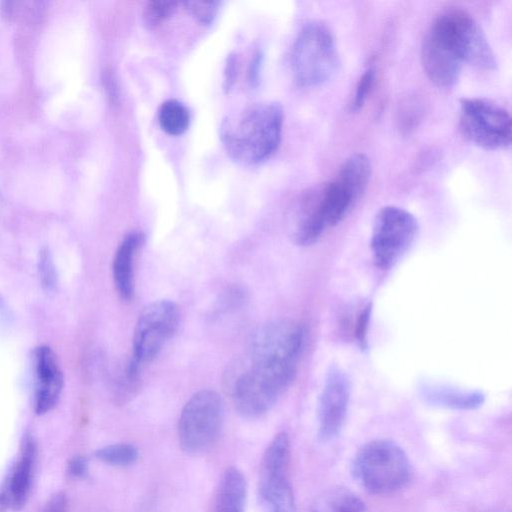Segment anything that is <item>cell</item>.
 Returning a JSON list of instances; mask_svg holds the SVG:
<instances>
[{"instance_id": "1", "label": "cell", "mask_w": 512, "mask_h": 512, "mask_svg": "<svg viewBox=\"0 0 512 512\" xmlns=\"http://www.w3.org/2000/svg\"><path fill=\"white\" fill-rule=\"evenodd\" d=\"M305 338L303 326L290 319L270 321L255 332L228 371V389L241 415L256 418L274 405L296 374Z\"/></svg>"}, {"instance_id": "2", "label": "cell", "mask_w": 512, "mask_h": 512, "mask_svg": "<svg viewBox=\"0 0 512 512\" xmlns=\"http://www.w3.org/2000/svg\"><path fill=\"white\" fill-rule=\"evenodd\" d=\"M372 166L363 153L350 155L336 176L303 199L293 238L300 246L317 242L330 228L341 222L368 187Z\"/></svg>"}, {"instance_id": "3", "label": "cell", "mask_w": 512, "mask_h": 512, "mask_svg": "<svg viewBox=\"0 0 512 512\" xmlns=\"http://www.w3.org/2000/svg\"><path fill=\"white\" fill-rule=\"evenodd\" d=\"M284 114L278 103L262 102L227 116L220 138L229 157L243 165L268 159L279 147Z\"/></svg>"}, {"instance_id": "4", "label": "cell", "mask_w": 512, "mask_h": 512, "mask_svg": "<svg viewBox=\"0 0 512 512\" xmlns=\"http://www.w3.org/2000/svg\"><path fill=\"white\" fill-rule=\"evenodd\" d=\"M352 473L370 494L389 495L405 487L412 477L407 454L390 440H373L362 446L352 461Z\"/></svg>"}, {"instance_id": "5", "label": "cell", "mask_w": 512, "mask_h": 512, "mask_svg": "<svg viewBox=\"0 0 512 512\" xmlns=\"http://www.w3.org/2000/svg\"><path fill=\"white\" fill-rule=\"evenodd\" d=\"M339 66V55L331 29L320 20L300 29L291 51V68L303 87L321 85L331 79Z\"/></svg>"}, {"instance_id": "6", "label": "cell", "mask_w": 512, "mask_h": 512, "mask_svg": "<svg viewBox=\"0 0 512 512\" xmlns=\"http://www.w3.org/2000/svg\"><path fill=\"white\" fill-rule=\"evenodd\" d=\"M459 128L471 143L486 150H498L511 144L512 126L509 111L486 98L465 97L460 100Z\"/></svg>"}, {"instance_id": "7", "label": "cell", "mask_w": 512, "mask_h": 512, "mask_svg": "<svg viewBox=\"0 0 512 512\" xmlns=\"http://www.w3.org/2000/svg\"><path fill=\"white\" fill-rule=\"evenodd\" d=\"M224 418L223 401L213 390L195 393L183 407L178 437L181 448L190 454L209 449L218 439Z\"/></svg>"}, {"instance_id": "8", "label": "cell", "mask_w": 512, "mask_h": 512, "mask_svg": "<svg viewBox=\"0 0 512 512\" xmlns=\"http://www.w3.org/2000/svg\"><path fill=\"white\" fill-rule=\"evenodd\" d=\"M419 230L409 211L394 205L382 207L375 215L370 247L375 265L392 268L410 249Z\"/></svg>"}, {"instance_id": "9", "label": "cell", "mask_w": 512, "mask_h": 512, "mask_svg": "<svg viewBox=\"0 0 512 512\" xmlns=\"http://www.w3.org/2000/svg\"><path fill=\"white\" fill-rule=\"evenodd\" d=\"M432 25L452 45L463 64L483 70L496 67L495 54L484 31L466 10L448 8L435 17Z\"/></svg>"}, {"instance_id": "10", "label": "cell", "mask_w": 512, "mask_h": 512, "mask_svg": "<svg viewBox=\"0 0 512 512\" xmlns=\"http://www.w3.org/2000/svg\"><path fill=\"white\" fill-rule=\"evenodd\" d=\"M180 322V311L171 300H157L140 313L133 334L131 362L141 368L151 362L173 337Z\"/></svg>"}, {"instance_id": "11", "label": "cell", "mask_w": 512, "mask_h": 512, "mask_svg": "<svg viewBox=\"0 0 512 512\" xmlns=\"http://www.w3.org/2000/svg\"><path fill=\"white\" fill-rule=\"evenodd\" d=\"M350 399V382L338 366H330L320 394L317 421L318 436L330 441L338 436L344 425Z\"/></svg>"}, {"instance_id": "12", "label": "cell", "mask_w": 512, "mask_h": 512, "mask_svg": "<svg viewBox=\"0 0 512 512\" xmlns=\"http://www.w3.org/2000/svg\"><path fill=\"white\" fill-rule=\"evenodd\" d=\"M421 61L429 80L437 87H452L458 80L463 63L449 44L429 27L421 46Z\"/></svg>"}, {"instance_id": "13", "label": "cell", "mask_w": 512, "mask_h": 512, "mask_svg": "<svg viewBox=\"0 0 512 512\" xmlns=\"http://www.w3.org/2000/svg\"><path fill=\"white\" fill-rule=\"evenodd\" d=\"M34 367L35 411L38 415H43L52 410L58 402L63 387V374L54 352L45 345L36 348Z\"/></svg>"}, {"instance_id": "14", "label": "cell", "mask_w": 512, "mask_h": 512, "mask_svg": "<svg viewBox=\"0 0 512 512\" xmlns=\"http://www.w3.org/2000/svg\"><path fill=\"white\" fill-rule=\"evenodd\" d=\"M36 455V443L30 435H27L23 443L21 457L16 463L6 486L1 490L6 496L9 506L14 510H20L28 499Z\"/></svg>"}, {"instance_id": "15", "label": "cell", "mask_w": 512, "mask_h": 512, "mask_svg": "<svg viewBox=\"0 0 512 512\" xmlns=\"http://www.w3.org/2000/svg\"><path fill=\"white\" fill-rule=\"evenodd\" d=\"M144 239L145 236L140 231L128 233L119 244L113 258L114 284L119 296L125 301L133 299L134 296V260Z\"/></svg>"}, {"instance_id": "16", "label": "cell", "mask_w": 512, "mask_h": 512, "mask_svg": "<svg viewBox=\"0 0 512 512\" xmlns=\"http://www.w3.org/2000/svg\"><path fill=\"white\" fill-rule=\"evenodd\" d=\"M420 394L431 405L454 410H474L485 401V395L479 390H463L434 384L421 386Z\"/></svg>"}, {"instance_id": "17", "label": "cell", "mask_w": 512, "mask_h": 512, "mask_svg": "<svg viewBox=\"0 0 512 512\" xmlns=\"http://www.w3.org/2000/svg\"><path fill=\"white\" fill-rule=\"evenodd\" d=\"M247 484L244 475L235 467L227 468L220 480L216 496V512H244Z\"/></svg>"}, {"instance_id": "18", "label": "cell", "mask_w": 512, "mask_h": 512, "mask_svg": "<svg viewBox=\"0 0 512 512\" xmlns=\"http://www.w3.org/2000/svg\"><path fill=\"white\" fill-rule=\"evenodd\" d=\"M365 504L355 493L343 489L332 488L317 496L311 512H364Z\"/></svg>"}, {"instance_id": "19", "label": "cell", "mask_w": 512, "mask_h": 512, "mask_svg": "<svg viewBox=\"0 0 512 512\" xmlns=\"http://www.w3.org/2000/svg\"><path fill=\"white\" fill-rule=\"evenodd\" d=\"M158 122L162 130L167 134L179 136L189 127L190 112L183 103L170 99L160 106Z\"/></svg>"}, {"instance_id": "20", "label": "cell", "mask_w": 512, "mask_h": 512, "mask_svg": "<svg viewBox=\"0 0 512 512\" xmlns=\"http://www.w3.org/2000/svg\"><path fill=\"white\" fill-rule=\"evenodd\" d=\"M95 456L100 461L113 466H128L139 457L138 449L127 443L112 444L98 449Z\"/></svg>"}, {"instance_id": "21", "label": "cell", "mask_w": 512, "mask_h": 512, "mask_svg": "<svg viewBox=\"0 0 512 512\" xmlns=\"http://www.w3.org/2000/svg\"><path fill=\"white\" fill-rule=\"evenodd\" d=\"M178 4L176 1L164 0L148 2L142 14L143 24L149 29L160 26L174 14Z\"/></svg>"}, {"instance_id": "22", "label": "cell", "mask_w": 512, "mask_h": 512, "mask_svg": "<svg viewBox=\"0 0 512 512\" xmlns=\"http://www.w3.org/2000/svg\"><path fill=\"white\" fill-rule=\"evenodd\" d=\"M375 79L376 71L373 67H369L363 72L355 88L351 110L358 111L364 106L368 96L373 90Z\"/></svg>"}, {"instance_id": "23", "label": "cell", "mask_w": 512, "mask_h": 512, "mask_svg": "<svg viewBox=\"0 0 512 512\" xmlns=\"http://www.w3.org/2000/svg\"><path fill=\"white\" fill-rule=\"evenodd\" d=\"M38 272L43 288L46 291H53L57 285V275L52 256L47 248L39 253Z\"/></svg>"}, {"instance_id": "24", "label": "cell", "mask_w": 512, "mask_h": 512, "mask_svg": "<svg viewBox=\"0 0 512 512\" xmlns=\"http://www.w3.org/2000/svg\"><path fill=\"white\" fill-rule=\"evenodd\" d=\"M183 4L197 21L205 25L213 22L220 5V3L216 1H186Z\"/></svg>"}, {"instance_id": "25", "label": "cell", "mask_w": 512, "mask_h": 512, "mask_svg": "<svg viewBox=\"0 0 512 512\" xmlns=\"http://www.w3.org/2000/svg\"><path fill=\"white\" fill-rule=\"evenodd\" d=\"M246 300V292L244 289L236 286L227 289L220 298L217 306V311L227 312L236 307L241 306Z\"/></svg>"}, {"instance_id": "26", "label": "cell", "mask_w": 512, "mask_h": 512, "mask_svg": "<svg viewBox=\"0 0 512 512\" xmlns=\"http://www.w3.org/2000/svg\"><path fill=\"white\" fill-rule=\"evenodd\" d=\"M371 315V305L367 304L358 314L355 323V337L359 346L365 349L367 347V331Z\"/></svg>"}, {"instance_id": "27", "label": "cell", "mask_w": 512, "mask_h": 512, "mask_svg": "<svg viewBox=\"0 0 512 512\" xmlns=\"http://www.w3.org/2000/svg\"><path fill=\"white\" fill-rule=\"evenodd\" d=\"M69 502L65 493L53 495L41 512H68Z\"/></svg>"}, {"instance_id": "28", "label": "cell", "mask_w": 512, "mask_h": 512, "mask_svg": "<svg viewBox=\"0 0 512 512\" xmlns=\"http://www.w3.org/2000/svg\"><path fill=\"white\" fill-rule=\"evenodd\" d=\"M68 471L71 475L84 478L88 474V462L83 456H75L68 463Z\"/></svg>"}, {"instance_id": "29", "label": "cell", "mask_w": 512, "mask_h": 512, "mask_svg": "<svg viewBox=\"0 0 512 512\" xmlns=\"http://www.w3.org/2000/svg\"><path fill=\"white\" fill-rule=\"evenodd\" d=\"M236 75H237V57L235 55H229V57L227 58L226 69H225V80H224L226 90H229L233 86V84L236 80Z\"/></svg>"}, {"instance_id": "30", "label": "cell", "mask_w": 512, "mask_h": 512, "mask_svg": "<svg viewBox=\"0 0 512 512\" xmlns=\"http://www.w3.org/2000/svg\"><path fill=\"white\" fill-rule=\"evenodd\" d=\"M261 55L257 53L250 63V68L248 70V81L251 86L254 85L258 80L259 73V65H260Z\"/></svg>"}, {"instance_id": "31", "label": "cell", "mask_w": 512, "mask_h": 512, "mask_svg": "<svg viewBox=\"0 0 512 512\" xmlns=\"http://www.w3.org/2000/svg\"><path fill=\"white\" fill-rule=\"evenodd\" d=\"M2 308V302H1V299H0V309Z\"/></svg>"}]
</instances>
